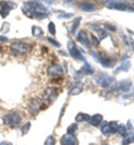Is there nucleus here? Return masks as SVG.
<instances>
[{
  "mask_svg": "<svg viewBox=\"0 0 134 145\" xmlns=\"http://www.w3.org/2000/svg\"><path fill=\"white\" fill-rule=\"evenodd\" d=\"M133 142H134V135L130 134V135H126V136L123 137V142H122V144L129 145V144H131V143H133Z\"/></svg>",
  "mask_w": 134,
  "mask_h": 145,
  "instance_id": "412c9836",
  "label": "nucleus"
},
{
  "mask_svg": "<svg viewBox=\"0 0 134 145\" xmlns=\"http://www.w3.org/2000/svg\"><path fill=\"white\" fill-rule=\"evenodd\" d=\"M105 28H107L111 31H116V27L113 26V25H111V24H105Z\"/></svg>",
  "mask_w": 134,
  "mask_h": 145,
  "instance_id": "f704fd0d",
  "label": "nucleus"
},
{
  "mask_svg": "<svg viewBox=\"0 0 134 145\" xmlns=\"http://www.w3.org/2000/svg\"><path fill=\"white\" fill-rule=\"evenodd\" d=\"M95 82L98 84V85H101L102 87L107 88V87H110V86L113 84L114 78H113V77H111V76H109L107 74L98 72V74L95 76Z\"/></svg>",
  "mask_w": 134,
  "mask_h": 145,
  "instance_id": "7ed1b4c3",
  "label": "nucleus"
},
{
  "mask_svg": "<svg viewBox=\"0 0 134 145\" xmlns=\"http://www.w3.org/2000/svg\"><path fill=\"white\" fill-rule=\"evenodd\" d=\"M40 109H41V102L39 101L38 98L30 99V102H29V112H30V114L36 115V114H38Z\"/></svg>",
  "mask_w": 134,
  "mask_h": 145,
  "instance_id": "6e6552de",
  "label": "nucleus"
},
{
  "mask_svg": "<svg viewBox=\"0 0 134 145\" xmlns=\"http://www.w3.org/2000/svg\"><path fill=\"white\" fill-rule=\"evenodd\" d=\"M104 67H113L115 65V59H112L110 56H99V60H98Z\"/></svg>",
  "mask_w": 134,
  "mask_h": 145,
  "instance_id": "9d476101",
  "label": "nucleus"
},
{
  "mask_svg": "<svg viewBox=\"0 0 134 145\" xmlns=\"http://www.w3.org/2000/svg\"><path fill=\"white\" fill-rule=\"evenodd\" d=\"M73 17V14H61L58 16V18H65V19H68V18H72Z\"/></svg>",
  "mask_w": 134,
  "mask_h": 145,
  "instance_id": "72a5a7b5",
  "label": "nucleus"
},
{
  "mask_svg": "<svg viewBox=\"0 0 134 145\" xmlns=\"http://www.w3.org/2000/svg\"><path fill=\"white\" fill-rule=\"evenodd\" d=\"M126 128H127V132L130 131V132H132V129H133V125H132V122L131 121H129L127 122V124H126Z\"/></svg>",
  "mask_w": 134,
  "mask_h": 145,
  "instance_id": "c9c22d12",
  "label": "nucleus"
},
{
  "mask_svg": "<svg viewBox=\"0 0 134 145\" xmlns=\"http://www.w3.org/2000/svg\"><path fill=\"white\" fill-rule=\"evenodd\" d=\"M91 39H92V44L97 47L98 45H99V39H97V37H95L94 35H91Z\"/></svg>",
  "mask_w": 134,
  "mask_h": 145,
  "instance_id": "7c9ffc66",
  "label": "nucleus"
},
{
  "mask_svg": "<svg viewBox=\"0 0 134 145\" xmlns=\"http://www.w3.org/2000/svg\"><path fill=\"white\" fill-rule=\"evenodd\" d=\"M76 138L74 135L72 134H66L64 135L61 138H60V144L61 145H69V144H73V143H76Z\"/></svg>",
  "mask_w": 134,
  "mask_h": 145,
  "instance_id": "9b49d317",
  "label": "nucleus"
},
{
  "mask_svg": "<svg viewBox=\"0 0 134 145\" xmlns=\"http://www.w3.org/2000/svg\"><path fill=\"white\" fill-rule=\"evenodd\" d=\"M31 46L22 40H16L10 45V52L15 56H24L30 50Z\"/></svg>",
  "mask_w": 134,
  "mask_h": 145,
  "instance_id": "f257e3e1",
  "label": "nucleus"
},
{
  "mask_svg": "<svg viewBox=\"0 0 134 145\" xmlns=\"http://www.w3.org/2000/svg\"><path fill=\"white\" fill-rule=\"evenodd\" d=\"M101 132H102L103 135H105V136H110V135L112 134L111 128H110V123L103 121V123H101Z\"/></svg>",
  "mask_w": 134,
  "mask_h": 145,
  "instance_id": "dca6fc26",
  "label": "nucleus"
},
{
  "mask_svg": "<svg viewBox=\"0 0 134 145\" xmlns=\"http://www.w3.org/2000/svg\"><path fill=\"white\" fill-rule=\"evenodd\" d=\"M118 125H120V124H118L117 122H115V121L114 122H111V123H110V128H111L112 134L117 132V129H118Z\"/></svg>",
  "mask_w": 134,
  "mask_h": 145,
  "instance_id": "a878e982",
  "label": "nucleus"
},
{
  "mask_svg": "<svg viewBox=\"0 0 134 145\" xmlns=\"http://www.w3.org/2000/svg\"><path fill=\"white\" fill-rule=\"evenodd\" d=\"M9 27H10V25H9L8 22H5V24L2 25V27H1V31H2V33H8V31H9Z\"/></svg>",
  "mask_w": 134,
  "mask_h": 145,
  "instance_id": "2f4dec72",
  "label": "nucleus"
},
{
  "mask_svg": "<svg viewBox=\"0 0 134 145\" xmlns=\"http://www.w3.org/2000/svg\"><path fill=\"white\" fill-rule=\"evenodd\" d=\"M48 31L52 34V35H55L56 34V27H55V24L53 21H50L48 24Z\"/></svg>",
  "mask_w": 134,
  "mask_h": 145,
  "instance_id": "bb28decb",
  "label": "nucleus"
},
{
  "mask_svg": "<svg viewBox=\"0 0 134 145\" xmlns=\"http://www.w3.org/2000/svg\"><path fill=\"white\" fill-rule=\"evenodd\" d=\"M91 116L88 114H85V113H78L76 115V122H87L90 121Z\"/></svg>",
  "mask_w": 134,
  "mask_h": 145,
  "instance_id": "f3484780",
  "label": "nucleus"
},
{
  "mask_svg": "<svg viewBox=\"0 0 134 145\" xmlns=\"http://www.w3.org/2000/svg\"><path fill=\"white\" fill-rule=\"evenodd\" d=\"M80 20H82V17H77L74 21H73V26H72V34H75V30L77 29V27L79 26V24H80Z\"/></svg>",
  "mask_w": 134,
  "mask_h": 145,
  "instance_id": "b1692460",
  "label": "nucleus"
},
{
  "mask_svg": "<svg viewBox=\"0 0 134 145\" xmlns=\"http://www.w3.org/2000/svg\"><path fill=\"white\" fill-rule=\"evenodd\" d=\"M0 145H12V144H11L10 142H1Z\"/></svg>",
  "mask_w": 134,
  "mask_h": 145,
  "instance_id": "4c0bfd02",
  "label": "nucleus"
},
{
  "mask_svg": "<svg viewBox=\"0 0 134 145\" xmlns=\"http://www.w3.org/2000/svg\"><path fill=\"white\" fill-rule=\"evenodd\" d=\"M83 76H84V74L82 72V71H78V72H75L74 78H75V79H80V78H83Z\"/></svg>",
  "mask_w": 134,
  "mask_h": 145,
  "instance_id": "473e14b6",
  "label": "nucleus"
},
{
  "mask_svg": "<svg viewBox=\"0 0 134 145\" xmlns=\"http://www.w3.org/2000/svg\"><path fill=\"white\" fill-rule=\"evenodd\" d=\"M79 8H80L83 11L90 12V11L95 10V5L92 3V2H80V3H79Z\"/></svg>",
  "mask_w": 134,
  "mask_h": 145,
  "instance_id": "4468645a",
  "label": "nucleus"
},
{
  "mask_svg": "<svg viewBox=\"0 0 134 145\" xmlns=\"http://www.w3.org/2000/svg\"><path fill=\"white\" fill-rule=\"evenodd\" d=\"M47 74L49 77H61L64 74V69L59 64H53L48 66Z\"/></svg>",
  "mask_w": 134,
  "mask_h": 145,
  "instance_id": "423d86ee",
  "label": "nucleus"
},
{
  "mask_svg": "<svg viewBox=\"0 0 134 145\" xmlns=\"http://www.w3.org/2000/svg\"><path fill=\"white\" fill-rule=\"evenodd\" d=\"M30 126H31V124L28 122V123H26L24 126L21 127V134L22 135H25V134H27L28 132H29V128H30Z\"/></svg>",
  "mask_w": 134,
  "mask_h": 145,
  "instance_id": "c85d7f7f",
  "label": "nucleus"
},
{
  "mask_svg": "<svg viewBox=\"0 0 134 145\" xmlns=\"http://www.w3.org/2000/svg\"><path fill=\"white\" fill-rule=\"evenodd\" d=\"M56 144V140H55V137L54 136H48L47 137V140L45 141V145H55Z\"/></svg>",
  "mask_w": 134,
  "mask_h": 145,
  "instance_id": "cd10ccee",
  "label": "nucleus"
},
{
  "mask_svg": "<svg viewBox=\"0 0 134 145\" xmlns=\"http://www.w3.org/2000/svg\"><path fill=\"white\" fill-rule=\"evenodd\" d=\"M58 94H59V93H58V89L56 87H48V88L45 89L42 97H44L46 101H49V102L53 103V102L57 98Z\"/></svg>",
  "mask_w": 134,
  "mask_h": 145,
  "instance_id": "0eeeda50",
  "label": "nucleus"
},
{
  "mask_svg": "<svg viewBox=\"0 0 134 145\" xmlns=\"http://www.w3.org/2000/svg\"><path fill=\"white\" fill-rule=\"evenodd\" d=\"M102 121H103V116L101 115V114H95L94 116H92L91 118H90V123H91V125L92 126H98L101 123H102Z\"/></svg>",
  "mask_w": 134,
  "mask_h": 145,
  "instance_id": "2eb2a0df",
  "label": "nucleus"
},
{
  "mask_svg": "<svg viewBox=\"0 0 134 145\" xmlns=\"http://www.w3.org/2000/svg\"><path fill=\"white\" fill-rule=\"evenodd\" d=\"M105 6L112 9L116 10H122V11H126V10H131L134 11V9L131 7L130 3L127 2H122V1H105Z\"/></svg>",
  "mask_w": 134,
  "mask_h": 145,
  "instance_id": "20e7f679",
  "label": "nucleus"
},
{
  "mask_svg": "<svg viewBox=\"0 0 134 145\" xmlns=\"http://www.w3.org/2000/svg\"><path fill=\"white\" fill-rule=\"evenodd\" d=\"M130 67H131V63L130 61H123L122 65L117 69H115V74L118 72H126V71L130 69Z\"/></svg>",
  "mask_w": 134,
  "mask_h": 145,
  "instance_id": "a211bd4d",
  "label": "nucleus"
},
{
  "mask_svg": "<svg viewBox=\"0 0 134 145\" xmlns=\"http://www.w3.org/2000/svg\"><path fill=\"white\" fill-rule=\"evenodd\" d=\"M117 132H118V134L121 135V136H126V134H127V128L125 125H123V124H121V125H118V129H117Z\"/></svg>",
  "mask_w": 134,
  "mask_h": 145,
  "instance_id": "5701e85b",
  "label": "nucleus"
},
{
  "mask_svg": "<svg viewBox=\"0 0 134 145\" xmlns=\"http://www.w3.org/2000/svg\"><path fill=\"white\" fill-rule=\"evenodd\" d=\"M77 40H78L83 46H86L87 48L91 47V41H90L88 36H87V34H86L85 30H80V31L78 33V35H77Z\"/></svg>",
  "mask_w": 134,
  "mask_h": 145,
  "instance_id": "1a4fd4ad",
  "label": "nucleus"
},
{
  "mask_svg": "<svg viewBox=\"0 0 134 145\" xmlns=\"http://www.w3.org/2000/svg\"><path fill=\"white\" fill-rule=\"evenodd\" d=\"M2 121H3V124L7 125L9 127H15L17 125H19L20 122H21V115L17 112H11V113H8L6 114L3 117H2Z\"/></svg>",
  "mask_w": 134,
  "mask_h": 145,
  "instance_id": "f03ea898",
  "label": "nucleus"
},
{
  "mask_svg": "<svg viewBox=\"0 0 134 145\" xmlns=\"http://www.w3.org/2000/svg\"><path fill=\"white\" fill-rule=\"evenodd\" d=\"M69 145H77V142L76 143H73V144H69Z\"/></svg>",
  "mask_w": 134,
  "mask_h": 145,
  "instance_id": "58836bf2",
  "label": "nucleus"
},
{
  "mask_svg": "<svg viewBox=\"0 0 134 145\" xmlns=\"http://www.w3.org/2000/svg\"><path fill=\"white\" fill-rule=\"evenodd\" d=\"M77 128H78V126H77L76 123H73V124H71L69 126L67 127V134H72V135H74V134L76 133Z\"/></svg>",
  "mask_w": 134,
  "mask_h": 145,
  "instance_id": "4be33fe9",
  "label": "nucleus"
},
{
  "mask_svg": "<svg viewBox=\"0 0 134 145\" xmlns=\"http://www.w3.org/2000/svg\"><path fill=\"white\" fill-rule=\"evenodd\" d=\"M83 88H84V84H83L82 82H77L76 84L71 88L69 94H71V95H78V94L82 93Z\"/></svg>",
  "mask_w": 134,
  "mask_h": 145,
  "instance_id": "ddd939ff",
  "label": "nucleus"
},
{
  "mask_svg": "<svg viewBox=\"0 0 134 145\" xmlns=\"http://www.w3.org/2000/svg\"><path fill=\"white\" fill-rule=\"evenodd\" d=\"M8 40V38L6 36H0V42H6Z\"/></svg>",
  "mask_w": 134,
  "mask_h": 145,
  "instance_id": "e433bc0d",
  "label": "nucleus"
},
{
  "mask_svg": "<svg viewBox=\"0 0 134 145\" xmlns=\"http://www.w3.org/2000/svg\"><path fill=\"white\" fill-rule=\"evenodd\" d=\"M68 52H69V55H71L74 59L86 61V60H85V58L83 57L82 53L79 52V49H78V47L76 46V44H75L73 40H71V41L68 42Z\"/></svg>",
  "mask_w": 134,
  "mask_h": 145,
  "instance_id": "39448f33",
  "label": "nucleus"
},
{
  "mask_svg": "<svg viewBox=\"0 0 134 145\" xmlns=\"http://www.w3.org/2000/svg\"><path fill=\"white\" fill-rule=\"evenodd\" d=\"M47 40H48V42H50V44H52V45H54L55 47H60V44H59L58 41H56L54 38H49V37H48V38H47Z\"/></svg>",
  "mask_w": 134,
  "mask_h": 145,
  "instance_id": "c756f323",
  "label": "nucleus"
},
{
  "mask_svg": "<svg viewBox=\"0 0 134 145\" xmlns=\"http://www.w3.org/2000/svg\"><path fill=\"white\" fill-rule=\"evenodd\" d=\"M9 12H10V9H9L8 7H6V6H3V7L1 8V10H0V16H1L2 18H6V17L9 15Z\"/></svg>",
  "mask_w": 134,
  "mask_h": 145,
  "instance_id": "393cba45",
  "label": "nucleus"
},
{
  "mask_svg": "<svg viewBox=\"0 0 134 145\" xmlns=\"http://www.w3.org/2000/svg\"><path fill=\"white\" fill-rule=\"evenodd\" d=\"M31 33H33V35L35 37H40L44 35L42 29H41L40 27H37V26H34V27L31 28Z\"/></svg>",
  "mask_w": 134,
  "mask_h": 145,
  "instance_id": "aec40b11",
  "label": "nucleus"
},
{
  "mask_svg": "<svg viewBox=\"0 0 134 145\" xmlns=\"http://www.w3.org/2000/svg\"><path fill=\"white\" fill-rule=\"evenodd\" d=\"M117 85H118V89H121L122 91H129L132 86V82L130 79H123Z\"/></svg>",
  "mask_w": 134,
  "mask_h": 145,
  "instance_id": "f8f14e48",
  "label": "nucleus"
},
{
  "mask_svg": "<svg viewBox=\"0 0 134 145\" xmlns=\"http://www.w3.org/2000/svg\"><path fill=\"white\" fill-rule=\"evenodd\" d=\"M82 72L84 74V75H92L94 71H93V68L90 66V64H87L86 61H85V64H84V66H83V68H82Z\"/></svg>",
  "mask_w": 134,
  "mask_h": 145,
  "instance_id": "6ab92c4d",
  "label": "nucleus"
}]
</instances>
